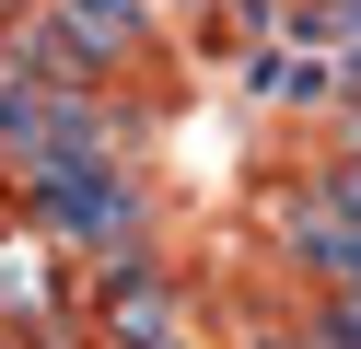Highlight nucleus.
Segmentation results:
<instances>
[{
  "label": "nucleus",
  "instance_id": "nucleus-1",
  "mask_svg": "<svg viewBox=\"0 0 361 349\" xmlns=\"http://www.w3.org/2000/svg\"><path fill=\"white\" fill-rule=\"evenodd\" d=\"M233 93L245 105H280V116H326V105H350V70H326L314 47H245L233 59Z\"/></svg>",
  "mask_w": 361,
  "mask_h": 349
},
{
  "label": "nucleus",
  "instance_id": "nucleus-2",
  "mask_svg": "<svg viewBox=\"0 0 361 349\" xmlns=\"http://www.w3.org/2000/svg\"><path fill=\"white\" fill-rule=\"evenodd\" d=\"M59 12H71L82 35L105 47V70H128V59L152 47V12H164V0H59Z\"/></svg>",
  "mask_w": 361,
  "mask_h": 349
},
{
  "label": "nucleus",
  "instance_id": "nucleus-3",
  "mask_svg": "<svg viewBox=\"0 0 361 349\" xmlns=\"http://www.w3.org/2000/svg\"><path fill=\"white\" fill-rule=\"evenodd\" d=\"M0 314H47V233L0 245Z\"/></svg>",
  "mask_w": 361,
  "mask_h": 349
},
{
  "label": "nucleus",
  "instance_id": "nucleus-4",
  "mask_svg": "<svg viewBox=\"0 0 361 349\" xmlns=\"http://www.w3.org/2000/svg\"><path fill=\"white\" fill-rule=\"evenodd\" d=\"M314 338H326V349H361V279H326V291H314Z\"/></svg>",
  "mask_w": 361,
  "mask_h": 349
},
{
  "label": "nucleus",
  "instance_id": "nucleus-5",
  "mask_svg": "<svg viewBox=\"0 0 361 349\" xmlns=\"http://www.w3.org/2000/svg\"><path fill=\"white\" fill-rule=\"evenodd\" d=\"M164 349H210V338H164Z\"/></svg>",
  "mask_w": 361,
  "mask_h": 349
}]
</instances>
